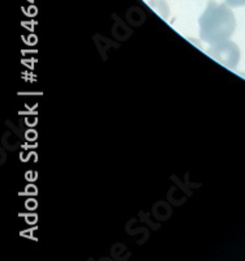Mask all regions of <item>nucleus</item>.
<instances>
[{"mask_svg": "<svg viewBox=\"0 0 245 261\" xmlns=\"http://www.w3.org/2000/svg\"><path fill=\"white\" fill-rule=\"evenodd\" d=\"M226 3L230 7H244L245 0H226Z\"/></svg>", "mask_w": 245, "mask_h": 261, "instance_id": "3", "label": "nucleus"}, {"mask_svg": "<svg viewBox=\"0 0 245 261\" xmlns=\"http://www.w3.org/2000/svg\"><path fill=\"white\" fill-rule=\"evenodd\" d=\"M198 24L202 41L215 45L230 39L236 28V18L228 4H218L214 0H210L205 12L198 20Z\"/></svg>", "mask_w": 245, "mask_h": 261, "instance_id": "1", "label": "nucleus"}, {"mask_svg": "<svg viewBox=\"0 0 245 261\" xmlns=\"http://www.w3.org/2000/svg\"><path fill=\"white\" fill-rule=\"evenodd\" d=\"M207 54L214 60H216L222 65L227 67V68L235 69L236 65L239 64L240 50L236 43L230 41V39L219 42V43H215V45H211L209 50H207Z\"/></svg>", "mask_w": 245, "mask_h": 261, "instance_id": "2", "label": "nucleus"}]
</instances>
